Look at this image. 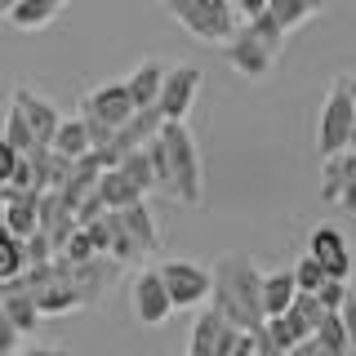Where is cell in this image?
Wrapping results in <instances>:
<instances>
[{
    "label": "cell",
    "instance_id": "277c9868",
    "mask_svg": "<svg viewBox=\"0 0 356 356\" xmlns=\"http://www.w3.org/2000/svg\"><path fill=\"white\" fill-rule=\"evenodd\" d=\"M352 116H356V103H352V94H348V81H343V76H334L330 89H325V103H321V120H316V152L321 156L348 147Z\"/></svg>",
    "mask_w": 356,
    "mask_h": 356
},
{
    "label": "cell",
    "instance_id": "836d02e7",
    "mask_svg": "<svg viewBox=\"0 0 356 356\" xmlns=\"http://www.w3.org/2000/svg\"><path fill=\"white\" fill-rule=\"evenodd\" d=\"M339 316H343V334H348V352H356V294L352 289H348V298H343Z\"/></svg>",
    "mask_w": 356,
    "mask_h": 356
},
{
    "label": "cell",
    "instance_id": "4fadbf2b",
    "mask_svg": "<svg viewBox=\"0 0 356 356\" xmlns=\"http://www.w3.org/2000/svg\"><path fill=\"white\" fill-rule=\"evenodd\" d=\"M307 254L321 263V272H325V276H334V281H348L352 254H348V241H343L339 227H316L307 236Z\"/></svg>",
    "mask_w": 356,
    "mask_h": 356
},
{
    "label": "cell",
    "instance_id": "f1b7e54d",
    "mask_svg": "<svg viewBox=\"0 0 356 356\" xmlns=\"http://www.w3.org/2000/svg\"><path fill=\"white\" fill-rule=\"evenodd\" d=\"M0 138H5L14 152H22V156H27L31 147H36V138H31L27 120H22V111H18L14 103H9V111H5V129H0Z\"/></svg>",
    "mask_w": 356,
    "mask_h": 356
},
{
    "label": "cell",
    "instance_id": "74e56055",
    "mask_svg": "<svg viewBox=\"0 0 356 356\" xmlns=\"http://www.w3.org/2000/svg\"><path fill=\"white\" fill-rule=\"evenodd\" d=\"M348 147H356V116H352V125H348Z\"/></svg>",
    "mask_w": 356,
    "mask_h": 356
},
{
    "label": "cell",
    "instance_id": "484cf974",
    "mask_svg": "<svg viewBox=\"0 0 356 356\" xmlns=\"http://www.w3.org/2000/svg\"><path fill=\"white\" fill-rule=\"evenodd\" d=\"M116 170L125 174V178H129L134 187H138L143 196H152V192H156V178H152V161H147V147H129V152H120Z\"/></svg>",
    "mask_w": 356,
    "mask_h": 356
},
{
    "label": "cell",
    "instance_id": "83f0119b",
    "mask_svg": "<svg viewBox=\"0 0 356 356\" xmlns=\"http://www.w3.org/2000/svg\"><path fill=\"white\" fill-rule=\"evenodd\" d=\"M54 254H58L63 263H85V259H94L98 250H94V241H89V232L81 227V222H76V227L58 241V250H54Z\"/></svg>",
    "mask_w": 356,
    "mask_h": 356
},
{
    "label": "cell",
    "instance_id": "9a60e30c",
    "mask_svg": "<svg viewBox=\"0 0 356 356\" xmlns=\"http://www.w3.org/2000/svg\"><path fill=\"white\" fill-rule=\"evenodd\" d=\"M54 259H58V254H54ZM31 298H36V312H40V316H67V312H81V294H76V285L67 281V263H63L58 276H49L44 285L31 289Z\"/></svg>",
    "mask_w": 356,
    "mask_h": 356
},
{
    "label": "cell",
    "instance_id": "d6a6232c",
    "mask_svg": "<svg viewBox=\"0 0 356 356\" xmlns=\"http://www.w3.org/2000/svg\"><path fill=\"white\" fill-rule=\"evenodd\" d=\"M18 343H22L18 325H14V321H9V312L0 307V356H14V352H18Z\"/></svg>",
    "mask_w": 356,
    "mask_h": 356
},
{
    "label": "cell",
    "instance_id": "30bf717a",
    "mask_svg": "<svg viewBox=\"0 0 356 356\" xmlns=\"http://www.w3.org/2000/svg\"><path fill=\"white\" fill-rule=\"evenodd\" d=\"M134 111H138V107H134L125 81L94 85V89L81 98V116H94V120H103V125H111V129H120V125L134 116Z\"/></svg>",
    "mask_w": 356,
    "mask_h": 356
},
{
    "label": "cell",
    "instance_id": "cb8c5ba5",
    "mask_svg": "<svg viewBox=\"0 0 356 356\" xmlns=\"http://www.w3.org/2000/svg\"><path fill=\"white\" fill-rule=\"evenodd\" d=\"M49 147L67 156V161H76V156H85L89 152V134H85V120L81 116H72V120H58V129H54V138H49Z\"/></svg>",
    "mask_w": 356,
    "mask_h": 356
},
{
    "label": "cell",
    "instance_id": "8d00e7d4",
    "mask_svg": "<svg viewBox=\"0 0 356 356\" xmlns=\"http://www.w3.org/2000/svg\"><path fill=\"white\" fill-rule=\"evenodd\" d=\"M14 356H72V348H58V343H36V348L14 352Z\"/></svg>",
    "mask_w": 356,
    "mask_h": 356
},
{
    "label": "cell",
    "instance_id": "e0dca14e",
    "mask_svg": "<svg viewBox=\"0 0 356 356\" xmlns=\"http://www.w3.org/2000/svg\"><path fill=\"white\" fill-rule=\"evenodd\" d=\"M298 285H294V272L289 267H272V272H263L259 281V298H263V316H281V312L294 303Z\"/></svg>",
    "mask_w": 356,
    "mask_h": 356
},
{
    "label": "cell",
    "instance_id": "4dcf8cb0",
    "mask_svg": "<svg viewBox=\"0 0 356 356\" xmlns=\"http://www.w3.org/2000/svg\"><path fill=\"white\" fill-rule=\"evenodd\" d=\"M348 289H352L348 281H334V276H325V281L312 289V294H316V303H321V307L339 312V307H343V298H348Z\"/></svg>",
    "mask_w": 356,
    "mask_h": 356
},
{
    "label": "cell",
    "instance_id": "ffe728a7",
    "mask_svg": "<svg viewBox=\"0 0 356 356\" xmlns=\"http://www.w3.org/2000/svg\"><path fill=\"white\" fill-rule=\"evenodd\" d=\"M156 129H161V111H156V107H138V111L125 120V125L111 134V147H116V156L129 152V147H143V143H147Z\"/></svg>",
    "mask_w": 356,
    "mask_h": 356
},
{
    "label": "cell",
    "instance_id": "9c48e42d",
    "mask_svg": "<svg viewBox=\"0 0 356 356\" xmlns=\"http://www.w3.org/2000/svg\"><path fill=\"white\" fill-rule=\"evenodd\" d=\"M241 334L245 330H236L218 307H200V316L192 325V343H187L183 356H227L241 343Z\"/></svg>",
    "mask_w": 356,
    "mask_h": 356
},
{
    "label": "cell",
    "instance_id": "ba28073f",
    "mask_svg": "<svg viewBox=\"0 0 356 356\" xmlns=\"http://www.w3.org/2000/svg\"><path fill=\"white\" fill-rule=\"evenodd\" d=\"M129 312H134V321H143V325H152V330L174 316V303H170V294H165V281H161L156 267H143L129 281Z\"/></svg>",
    "mask_w": 356,
    "mask_h": 356
},
{
    "label": "cell",
    "instance_id": "f35d334b",
    "mask_svg": "<svg viewBox=\"0 0 356 356\" xmlns=\"http://www.w3.org/2000/svg\"><path fill=\"white\" fill-rule=\"evenodd\" d=\"M348 81V94H352V103H356V76H343Z\"/></svg>",
    "mask_w": 356,
    "mask_h": 356
},
{
    "label": "cell",
    "instance_id": "ab89813d",
    "mask_svg": "<svg viewBox=\"0 0 356 356\" xmlns=\"http://www.w3.org/2000/svg\"><path fill=\"white\" fill-rule=\"evenodd\" d=\"M9 5H14V0H0V14H5V9H9Z\"/></svg>",
    "mask_w": 356,
    "mask_h": 356
},
{
    "label": "cell",
    "instance_id": "4316f807",
    "mask_svg": "<svg viewBox=\"0 0 356 356\" xmlns=\"http://www.w3.org/2000/svg\"><path fill=\"white\" fill-rule=\"evenodd\" d=\"M22 267H27V259H22V236H14V232L0 222V281L18 276Z\"/></svg>",
    "mask_w": 356,
    "mask_h": 356
},
{
    "label": "cell",
    "instance_id": "3957f363",
    "mask_svg": "<svg viewBox=\"0 0 356 356\" xmlns=\"http://www.w3.org/2000/svg\"><path fill=\"white\" fill-rule=\"evenodd\" d=\"M161 9L200 44H222L241 22L232 0H161Z\"/></svg>",
    "mask_w": 356,
    "mask_h": 356
},
{
    "label": "cell",
    "instance_id": "603a6c76",
    "mask_svg": "<svg viewBox=\"0 0 356 356\" xmlns=\"http://www.w3.org/2000/svg\"><path fill=\"white\" fill-rule=\"evenodd\" d=\"M267 14L281 22V31H298L321 14V0H267Z\"/></svg>",
    "mask_w": 356,
    "mask_h": 356
},
{
    "label": "cell",
    "instance_id": "d590c367",
    "mask_svg": "<svg viewBox=\"0 0 356 356\" xmlns=\"http://www.w3.org/2000/svg\"><path fill=\"white\" fill-rule=\"evenodd\" d=\"M18 156H22V152H14V147H9L5 138H0V183H9V174H14Z\"/></svg>",
    "mask_w": 356,
    "mask_h": 356
},
{
    "label": "cell",
    "instance_id": "1f68e13d",
    "mask_svg": "<svg viewBox=\"0 0 356 356\" xmlns=\"http://www.w3.org/2000/svg\"><path fill=\"white\" fill-rule=\"evenodd\" d=\"M289 272H294V285H298V289H316L321 281H325V272H321V263L312 259V254H303V259L289 267Z\"/></svg>",
    "mask_w": 356,
    "mask_h": 356
},
{
    "label": "cell",
    "instance_id": "60d3db41",
    "mask_svg": "<svg viewBox=\"0 0 356 356\" xmlns=\"http://www.w3.org/2000/svg\"><path fill=\"white\" fill-rule=\"evenodd\" d=\"M49 5H58V9H63V0H49Z\"/></svg>",
    "mask_w": 356,
    "mask_h": 356
},
{
    "label": "cell",
    "instance_id": "d4e9b609",
    "mask_svg": "<svg viewBox=\"0 0 356 356\" xmlns=\"http://www.w3.org/2000/svg\"><path fill=\"white\" fill-rule=\"evenodd\" d=\"M312 343H316L325 356H348V334H343V316L339 312H321L316 330H312Z\"/></svg>",
    "mask_w": 356,
    "mask_h": 356
},
{
    "label": "cell",
    "instance_id": "7c38bea8",
    "mask_svg": "<svg viewBox=\"0 0 356 356\" xmlns=\"http://www.w3.org/2000/svg\"><path fill=\"white\" fill-rule=\"evenodd\" d=\"M111 276H116V263H111L107 254H94V259H85V263H67V281H72L76 294H81V307L103 303Z\"/></svg>",
    "mask_w": 356,
    "mask_h": 356
},
{
    "label": "cell",
    "instance_id": "2e32d148",
    "mask_svg": "<svg viewBox=\"0 0 356 356\" xmlns=\"http://www.w3.org/2000/svg\"><path fill=\"white\" fill-rule=\"evenodd\" d=\"M36 227L40 232H49V241H54V250H58V241L67 236V232L76 227V214H72V205L54 192V187H44L40 200H36Z\"/></svg>",
    "mask_w": 356,
    "mask_h": 356
},
{
    "label": "cell",
    "instance_id": "b9f144b4",
    "mask_svg": "<svg viewBox=\"0 0 356 356\" xmlns=\"http://www.w3.org/2000/svg\"><path fill=\"white\" fill-rule=\"evenodd\" d=\"M348 356H356V352H348Z\"/></svg>",
    "mask_w": 356,
    "mask_h": 356
},
{
    "label": "cell",
    "instance_id": "ac0fdd59",
    "mask_svg": "<svg viewBox=\"0 0 356 356\" xmlns=\"http://www.w3.org/2000/svg\"><path fill=\"white\" fill-rule=\"evenodd\" d=\"M161 81H165V63H161V58H143L138 67H134V72L125 76V89H129L134 107H156Z\"/></svg>",
    "mask_w": 356,
    "mask_h": 356
},
{
    "label": "cell",
    "instance_id": "f546056e",
    "mask_svg": "<svg viewBox=\"0 0 356 356\" xmlns=\"http://www.w3.org/2000/svg\"><path fill=\"white\" fill-rule=\"evenodd\" d=\"M22 259H27V267L31 263H44V259H54V241H49V232H27L22 236Z\"/></svg>",
    "mask_w": 356,
    "mask_h": 356
},
{
    "label": "cell",
    "instance_id": "7a4b0ae2",
    "mask_svg": "<svg viewBox=\"0 0 356 356\" xmlns=\"http://www.w3.org/2000/svg\"><path fill=\"white\" fill-rule=\"evenodd\" d=\"M161 143H165V165H170V187L165 196L174 205H200L205 200V178H200V152L187 129V120H161Z\"/></svg>",
    "mask_w": 356,
    "mask_h": 356
},
{
    "label": "cell",
    "instance_id": "8992f818",
    "mask_svg": "<svg viewBox=\"0 0 356 356\" xmlns=\"http://www.w3.org/2000/svg\"><path fill=\"white\" fill-rule=\"evenodd\" d=\"M156 272H161V281H165V294H170L174 312L209 303V267H200L192 259H165Z\"/></svg>",
    "mask_w": 356,
    "mask_h": 356
},
{
    "label": "cell",
    "instance_id": "5bb4252c",
    "mask_svg": "<svg viewBox=\"0 0 356 356\" xmlns=\"http://www.w3.org/2000/svg\"><path fill=\"white\" fill-rule=\"evenodd\" d=\"M116 214H120V227L129 232L134 250H138L143 259L161 250V227H156V214L147 209V196H143V200H129V205H120Z\"/></svg>",
    "mask_w": 356,
    "mask_h": 356
},
{
    "label": "cell",
    "instance_id": "6da1fadb",
    "mask_svg": "<svg viewBox=\"0 0 356 356\" xmlns=\"http://www.w3.org/2000/svg\"><path fill=\"white\" fill-rule=\"evenodd\" d=\"M259 281H263V272L250 254H222V259L209 267V298H214V307L245 334L263 330V321H267L263 298H259Z\"/></svg>",
    "mask_w": 356,
    "mask_h": 356
},
{
    "label": "cell",
    "instance_id": "8fae6325",
    "mask_svg": "<svg viewBox=\"0 0 356 356\" xmlns=\"http://www.w3.org/2000/svg\"><path fill=\"white\" fill-rule=\"evenodd\" d=\"M9 103L22 111V120H27V129H31V138H36V147L54 138V129H58V120H63V111H58V103H54V98L36 94L31 85H14Z\"/></svg>",
    "mask_w": 356,
    "mask_h": 356
},
{
    "label": "cell",
    "instance_id": "44dd1931",
    "mask_svg": "<svg viewBox=\"0 0 356 356\" xmlns=\"http://www.w3.org/2000/svg\"><path fill=\"white\" fill-rule=\"evenodd\" d=\"M5 18H9V27H18V31H40L58 18V5H49V0H14V5L5 9Z\"/></svg>",
    "mask_w": 356,
    "mask_h": 356
},
{
    "label": "cell",
    "instance_id": "52a82bcc",
    "mask_svg": "<svg viewBox=\"0 0 356 356\" xmlns=\"http://www.w3.org/2000/svg\"><path fill=\"white\" fill-rule=\"evenodd\" d=\"M200 67L196 63H178V67H165V81H161V94H156V111L161 120H187L196 94H200Z\"/></svg>",
    "mask_w": 356,
    "mask_h": 356
},
{
    "label": "cell",
    "instance_id": "e575fe53",
    "mask_svg": "<svg viewBox=\"0 0 356 356\" xmlns=\"http://www.w3.org/2000/svg\"><path fill=\"white\" fill-rule=\"evenodd\" d=\"M9 187H18V192H22V187H36V170H31L27 156H18L14 174H9ZM36 192H40V187H36Z\"/></svg>",
    "mask_w": 356,
    "mask_h": 356
},
{
    "label": "cell",
    "instance_id": "7402d4cb",
    "mask_svg": "<svg viewBox=\"0 0 356 356\" xmlns=\"http://www.w3.org/2000/svg\"><path fill=\"white\" fill-rule=\"evenodd\" d=\"M94 192H98V200H103L107 209H120V205H129V200H143V192L129 183L125 174L111 165V170H103L98 174V183H94Z\"/></svg>",
    "mask_w": 356,
    "mask_h": 356
},
{
    "label": "cell",
    "instance_id": "5b68a950",
    "mask_svg": "<svg viewBox=\"0 0 356 356\" xmlns=\"http://www.w3.org/2000/svg\"><path fill=\"white\" fill-rule=\"evenodd\" d=\"M222 58H227L232 72H241L245 81H263V76L272 72V63L281 58V49H276V44H267L259 31L250 27V22H236V31L222 40Z\"/></svg>",
    "mask_w": 356,
    "mask_h": 356
},
{
    "label": "cell",
    "instance_id": "d6986e66",
    "mask_svg": "<svg viewBox=\"0 0 356 356\" xmlns=\"http://www.w3.org/2000/svg\"><path fill=\"white\" fill-rule=\"evenodd\" d=\"M356 178V147H343V152H330L325 165H321V200H339L343 183Z\"/></svg>",
    "mask_w": 356,
    "mask_h": 356
}]
</instances>
